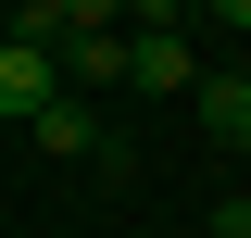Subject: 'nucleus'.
I'll return each mask as SVG.
<instances>
[{
	"label": "nucleus",
	"mask_w": 251,
	"mask_h": 238,
	"mask_svg": "<svg viewBox=\"0 0 251 238\" xmlns=\"http://www.w3.org/2000/svg\"><path fill=\"white\" fill-rule=\"evenodd\" d=\"M126 88H151V100H188V88H201L188 25H126Z\"/></svg>",
	"instance_id": "obj_1"
},
{
	"label": "nucleus",
	"mask_w": 251,
	"mask_h": 238,
	"mask_svg": "<svg viewBox=\"0 0 251 238\" xmlns=\"http://www.w3.org/2000/svg\"><path fill=\"white\" fill-rule=\"evenodd\" d=\"M25 138L50 150V163H126V150H113V125H100V100H75V88H63V100H38V113H25Z\"/></svg>",
	"instance_id": "obj_2"
},
{
	"label": "nucleus",
	"mask_w": 251,
	"mask_h": 238,
	"mask_svg": "<svg viewBox=\"0 0 251 238\" xmlns=\"http://www.w3.org/2000/svg\"><path fill=\"white\" fill-rule=\"evenodd\" d=\"M38 100H63V63H50V38H13V25H0V125H25Z\"/></svg>",
	"instance_id": "obj_3"
},
{
	"label": "nucleus",
	"mask_w": 251,
	"mask_h": 238,
	"mask_svg": "<svg viewBox=\"0 0 251 238\" xmlns=\"http://www.w3.org/2000/svg\"><path fill=\"white\" fill-rule=\"evenodd\" d=\"M50 63H63V88H75V100L126 88V25H88V38H50Z\"/></svg>",
	"instance_id": "obj_4"
},
{
	"label": "nucleus",
	"mask_w": 251,
	"mask_h": 238,
	"mask_svg": "<svg viewBox=\"0 0 251 238\" xmlns=\"http://www.w3.org/2000/svg\"><path fill=\"white\" fill-rule=\"evenodd\" d=\"M188 113H201V138H214V150H251V88H239V63H201Z\"/></svg>",
	"instance_id": "obj_5"
},
{
	"label": "nucleus",
	"mask_w": 251,
	"mask_h": 238,
	"mask_svg": "<svg viewBox=\"0 0 251 238\" xmlns=\"http://www.w3.org/2000/svg\"><path fill=\"white\" fill-rule=\"evenodd\" d=\"M201 25H226V38H251V0H201Z\"/></svg>",
	"instance_id": "obj_6"
},
{
	"label": "nucleus",
	"mask_w": 251,
	"mask_h": 238,
	"mask_svg": "<svg viewBox=\"0 0 251 238\" xmlns=\"http://www.w3.org/2000/svg\"><path fill=\"white\" fill-rule=\"evenodd\" d=\"M214 238H251V201H226V213H214Z\"/></svg>",
	"instance_id": "obj_7"
},
{
	"label": "nucleus",
	"mask_w": 251,
	"mask_h": 238,
	"mask_svg": "<svg viewBox=\"0 0 251 238\" xmlns=\"http://www.w3.org/2000/svg\"><path fill=\"white\" fill-rule=\"evenodd\" d=\"M239 88H251V63H239Z\"/></svg>",
	"instance_id": "obj_8"
}]
</instances>
